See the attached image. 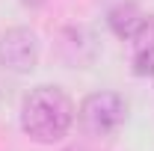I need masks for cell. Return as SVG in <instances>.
<instances>
[{"instance_id": "6da1fadb", "label": "cell", "mask_w": 154, "mask_h": 151, "mask_svg": "<svg viewBox=\"0 0 154 151\" xmlns=\"http://www.w3.org/2000/svg\"><path fill=\"white\" fill-rule=\"evenodd\" d=\"M71 122H74V104L57 86H36L21 104V128L36 142L62 139Z\"/></svg>"}, {"instance_id": "7a4b0ae2", "label": "cell", "mask_w": 154, "mask_h": 151, "mask_svg": "<svg viewBox=\"0 0 154 151\" xmlns=\"http://www.w3.org/2000/svg\"><path fill=\"white\" fill-rule=\"evenodd\" d=\"M125 113L128 107L116 92H95L80 107V125L92 136H110L125 125Z\"/></svg>"}, {"instance_id": "3957f363", "label": "cell", "mask_w": 154, "mask_h": 151, "mask_svg": "<svg viewBox=\"0 0 154 151\" xmlns=\"http://www.w3.org/2000/svg\"><path fill=\"white\" fill-rule=\"evenodd\" d=\"M38 45L30 30H9L0 42V62L12 71H30L36 65Z\"/></svg>"}, {"instance_id": "277c9868", "label": "cell", "mask_w": 154, "mask_h": 151, "mask_svg": "<svg viewBox=\"0 0 154 151\" xmlns=\"http://www.w3.org/2000/svg\"><path fill=\"white\" fill-rule=\"evenodd\" d=\"M134 45V71L136 74H154V24H142V30L131 39Z\"/></svg>"}, {"instance_id": "5b68a950", "label": "cell", "mask_w": 154, "mask_h": 151, "mask_svg": "<svg viewBox=\"0 0 154 151\" xmlns=\"http://www.w3.org/2000/svg\"><path fill=\"white\" fill-rule=\"evenodd\" d=\"M142 24H145V18L139 15V9H136L134 3H122V6H116L113 12H110V27H113V33L119 39H131L142 30Z\"/></svg>"}]
</instances>
